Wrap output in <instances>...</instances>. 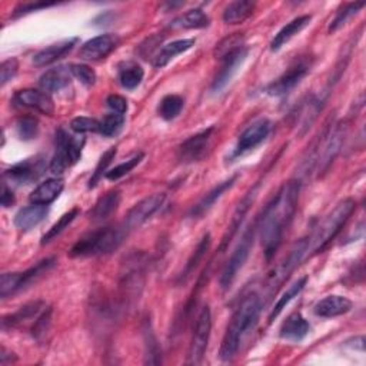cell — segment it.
Listing matches in <instances>:
<instances>
[{
  "label": "cell",
  "mask_w": 366,
  "mask_h": 366,
  "mask_svg": "<svg viewBox=\"0 0 366 366\" xmlns=\"http://www.w3.org/2000/svg\"><path fill=\"white\" fill-rule=\"evenodd\" d=\"M301 182L292 179L279 189L258 217V231L261 232V241L266 261L279 249L285 231H287L292 219L298 207Z\"/></svg>",
  "instance_id": "cell-1"
},
{
  "label": "cell",
  "mask_w": 366,
  "mask_h": 366,
  "mask_svg": "<svg viewBox=\"0 0 366 366\" xmlns=\"http://www.w3.org/2000/svg\"><path fill=\"white\" fill-rule=\"evenodd\" d=\"M261 311H262V299L259 298V295L249 294L242 299L241 305L238 307L236 312L234 314L228 325V329L225 332V336L221 345V350H219V355H221L222 360L228 362L235 358V355L239 350L242 339L258 324Z\"/></svg>",
  "instance_id": "cell-2"
},
{
  "label": "cell",
  "mask_w": 366,
  "mask_h": 366,
  "mask_svg": "<svg viewBox=\"0 0 366 366\" xmlns=\"http://www.w3.org/2000/svg\"><path fill=\"white\" fill-rule=\"evenodd\" d=\"M127 232L123 227L120 228H101L88 235L82 236L69 251L70 258H91L99 255H108L116 251Z\"/></svg>",
  "instance_id": "cell-3"
},
{
  "label": "cell",
  "mask_w": 366,
  "mask_h": 366,
  "mask_svg": "<svg viewBox=\"0 0 366 366\" xmlns=\"http://www.w3.org/2000/svg\"><path fill=\"white\" fill-rule=\"evenodd\" d=\"M356 203L353 199H343L339 202L322 221V224L316 228L315 235L309 239V249L314 255L322 252L326 245L335 239V236L341 232L348 219L353 213Z\"/></svg>",
  "instance_id": "cell-4"
},
{
  "label": "cell",
  "mask_w": 366,
  "mask_h": 366,
  "mask_svg": "<svg viewBox=\"0 0 366 366\" xmlns=\"http://www.w3.org/2000/svg\"><path fill=\"white\" fill-rule=\"evenodd\" d=\"M308 249H309V239L308 238L299 239L294 246L290 248L287 255L268 273L265 280V290L268 298H272L279 290V287L286 282V279L292 275V272L298 268V265L304 259Z\"/></svg>",
  "instance_id": "cell-5"
},
{
  "label": "cell",
  "mask_w": 366,
  "mask_h": 366,
  "mask_svg": "<svg viewBox=\"0 0 366 366\" xmlns=\"http://www.w3.org/2000/svg\"><path fill=\"white\" fill-rule=\"evenodd\" d=\"M85 139L73 137L63 129L56 135V154L50 162V172L60 175L72 165H75L82 156Z\"/></svg>",
  "instance_id": "cell-6"
},
{
  "label": "cell",
  "mask_w": 366,
  "mask_h": 366,
  "mask_svg": "<svg viewBox=\"0 0 366 366\" xmlns=\"http://www.w3.org/2000/svg\"><path fill=\"white\" fill-rule=\"evenodd\" d=\"M256 231H258V219L255 221V224L244 234L241 242L238 244L236 249L234 251V253L231 255L227 266L222 270V275H221V279H219V283H221V287L224 290H228L232 286V283L236 279L239 270L246 263V261L249 258V253H251V249L253 246Z\"/></svg>",
  "instance_id": "cell-7"
},
{
  "label": "cell",
  "mask_w": 366,
  "mask_h": 366,
  "mask_svg": "<svg viewBox=\"0 0 366 366\" xmlns=\"http://www.w3.org/2000/svg\"><path fill=\"white\" fill-rule=\"evenodd\" d=\"M346 130H348V126L346 123H338L335 125L333 127L331 126L325 133L324 136L321 137L319 140V156H318V172H319V176L325 175L331 165L333 164V161L336 159V156L339 155L341 149H342V144H343V140H345V136H346Z\"/></svg>",
  "instance_id": "cell-8"
},
{
  "label": "cell",
  "mask_w": 366,
  "mask_h": 366,
  "mask_svg": "<svg viewBox=\"0 0 366 366\" xmlns=\"http://www.w3.org/2000/svg\"><path fill=\"white\" fill-rule=\"evenodd\" d=\"M143 273H144V261L142 253H133L126 258L122 265L120 273V286L126 301L135 299L140 295L143 287Z\"/></svg>",
  "instance_id": "cell-9"
},
{
  "label": "cell",
  "mask_w": 366,
  "mask_h": 366,
  "mask_svg": "<svg viewBox=\"0 0 366 366\" xmlns=\"http://www.w3.org/2000/svg\"><path fill=\"white\" fill-rule=\"evenodd\" d=\"M210 331H212V314L209 307H205L196 321L190 346H189V353H188V363L189 365H199L205 356V352L207 349L209 338H210Z\"/></svg>",
  "instance_id": "cell-10"
},
{
  "label": "cell",
  "mask_w": 366,
  "mask_h": 366,
  "mask_svg": "<svg viewBox=\"0 0 366 366\" xmlns=\"http://www.w3.org/2000/svg\"><path fill=\"white\" fill-rule=\"evenodd\" d=\"M164 202H165V195L155 193L136 203L126 215L125 224H123V228L126 229V232L129 234L130 231L142 227L146 221H149V219L162 207Z\"/></svg>",
  "instance_id": "cell-11"
},
{
  "label": "cell",
  "mask_w": 366,
  "mask_h": 366,
  "mask_svg": "<svg viewBox=\"0 0 366 366\" xmlns=\"http://www.w3.org/2000/svg\"><path fill=\"white\" fill-rule=\"evenodd\" d=\"M213 132L215 127L210 126L186 139L178 148L179 161L183 164H193L202 161L210 148Z\"/></svg>",
  "instance_id": "cell-12"
},
{
  "label": "cell",
  "mask_w": 366,
  "mask_h": 366,
  "mask_svg": "<svg viewBox=\"0 0 366 366\" xmlns=\"http://www.w3.org/2000/svg\"><path fill=\"white\" fill-rule=\"evenodd\" d=\"M309 70H311V62H308L307 59H301L299 62H295L280 78H278L266 88V93L270 96L286 95L297 85L301 84V81L308 75Z\"/></svg>",
  "instance_id": "cell-13"
},
{
  "label": "cell",
  "mask_w": 366,
  "mask_h": 366,
  "mask_svg": "<svg viewBox=\"0 0 366 366\" xmlns=\"http://www.w3.org/2000/svg\"><path fill=\"white\" fill-rule=\"evenodd\" d=\"M46 171L45 158L35 156L26 161H22L5 172V178L16 185H29L38 181Z\"/></svg>",
  "instance_id": "cell-14"
},
{
  "label": "cell",
  "mask_w": 366,
  "mask_h": 366,
  "mask_svg": "<svg viewBox=\"0 0 366 366\" xmlns=\"http://www.w3.org/2000/svg\"><path fill=\"white\" fill-rule=\"evenodd\" d=\"M272 129V123L268 119H259L248 126L244 133L239 136L238 144L235 148V156H241L261 144L269 135Z\"/></svg>",
  "instance_id": "cell-15"
},
{
  "label": "cell",
  "mask_w": 366,
  "mask_h": 366,
  "mask_svg": "<svg viewBox=\"0 0 366 366\" xmlns=\"http://www.w3.org/2000/svg\"><path fill=\"white\" fill-rule=\"evenodd\" d=\"M119 43H120V39L118 35H113V33L101 35L84 43V46L81 47L79 56L84 60H101L109 56L119 46Z\"/></svg>",
  "instance_id": "cell-16"
},
{
  "label": "cell",
  "mask_w": 366,
  "mask_h": 366,
  "mask_svg": "<svg viewBox=\"0 0 366 366\" xmlns=\"http://www.w3.org/2000/svg\"><path fill=\"white\" fill-rule=\"evenodd\" d=\"M246 56H248V49L244 46L222 59V67H221V70H219V73L212 84V92L217 93V92H221L224 88H227V85L232 81L238 67L245 62Z\"/></svg>",
  "instance_id": "cell-17"
},
{
  "label": "cell",
  "mask_w": 366,
  "mask_h": 366,
  "mask_svg": "<svg viewBox=\"0 0 366 366\" xmlns=\"http://www.w3.org/2000/svg\"><path fill=\"white\" fill-rule=\"evenodd\" d=\"M13 102L21 108L35 109L46 116H52L55 113V103L52 98L47 93L36 89H23L16 92Z\"/></svg>",
  "instance_id": "cell-18"
},
{
  "label": "cell",
  "mask_w": 366,
  "mask_h": 366,
  "mask_svg": "<svg viewBox=\"0 0 366 366\" xmlns=\"http://www.w3.org/2000/svg\"><path fill=\"white\" fill-rule=\"evenodd\" d=\"M256 189H258V186L253 188V189H251V190L244 196V199L241 200L238 209H236L235 213H234L232 221H231V224H229V227H228V231L225 232L221 245H219V253H224V252L227 251V248L229 246L231 241H232V239L235 238V235L238 234V231H239V228H241V225H242V222H244V219H245V216H246V213H248L251 205H252L253 200H255Z\"/></svg>",
  "instance_id": "cell-19"
},
{
  "label": "cell",
  "mask_w": 366,
  "mask_h": 366,
  "mask_svg": "<svg viewBox=\"0 0 366 366\" xmlns=\"http://www.w3.org/2000/svg\"><path fill=\"white\" fill-rule=\"evenodd\" d=\"M78 42H79L78 38H70V39L62 40L59 43H55V45H50V46L42 49L40 52H38L33 56V64L38 67H43V66L57 62L59 59L69 55L73 50V47L76 46Z\"/></svg>",
  "instance_id": "cell-20"
},
{
  "label": "cell",
  "mask_w": 366,
  "mask_h": 366,
  "mask_svg": "<svg viewBox=\"0 0 366 366\" xmlns=\"http://www.w3.org/2000/svg\"><path fill=\"white\" fill-rule=\"evenodd\" d=\"M311 332L309 322L299 314L295 312L286 318L280 328V338L290 342H301Z\"/></svg>",
  "instance_id": "cell-21"
},
{
  "label": "cell",
  "mask_w": 366,
  "mask_h": 366,
  "mask_svg": "<svg viewBox=\"0 0 366 366\" xmlns=\"http://www.w3.org/2000/svg\"><path fill=\"white\" fill-rule=\"evenodd\" d=\"M352 307L353 304L348 298L341 295H331L319 301L315 305L314 311L321 318H336L348 314L352 309Z\"/></svg>",
  "instance_id": "cell-22"
},
{
  "label": "cell",
  "mask_w": 366,
  "mask_h": 366,
  "mask_svg": "<svg viewBox=\"0 0 366 366\" xmlns=\"http://www.w3.org/2000/svg\"><path fill=\"white\" fill-rule=\"evenodd\" d=\"M72 70L67 66H57L52 67L47 72H45L40 76V86L46 92H59L69 86L72 81Z\"/></svg>",
  "instance_id": "cell-23"
},
{
  "label": "cell",
  "mask_w": 366,
  "mask_h": 366,
  "mask_svg": "<svg viewBox=\"0 0 366 366\" xmlns=\"http://www.w3.org/2000/svg\"><path fill=\"white\" fill-rule=\"evenodd\" d=\"M46 309V304L42 301H35L30 304H26L25 307H22L18 312L8 315L2 319V329L6 331L9 328H16L33 318H39L40 314Z\"/></svg>",
  "instance_id": "cell-24"
},
{
  "label": "cell",
  "mask_w": 366,
  "mask_h": 366,
  "mask_svg": "<svg viewBox=\"0 0 366 366\" xmlns=\"http://www.w3.org/2000/svg\"><path fill=\"white\" fill-rule=\"evenodd\" d=\"M49 209L45 205H32L21 209L15 216V225L21 231H30L46 217Z\"/></svg>",
  "instance_id": "cell-25"
},
{
  "label": "cell",
  "mask_w": 366,
  "mask_h": 366,
  "mask_svg": "<svg viewBox=\"0 0 366 366\" xmlns=\"http://www.w3.org/2000/svg\"><path fill=\"white\" fill-rule=\"evenodd\" d=\"M312 18L305 15V16H299L297 19H294L292 22H289L286 26H283L278 35H275V38L270 42V50L272 52H278L282 46H285L292 38H295L298 33H301L307 26H309Z\"/></svg>",
  "instance_id": "cell-26"
},
{
  "label": "cell",
  "mask_w": 366,
  "mask_h": 366,
  "mask_svg": "<svg viewBox=\"0 0 366 366\" xmlns=\"http://www.w3.org/2000/svg\"><path fill=\"white\" fill-rule=\"evenodd\" d=\"M119 205H120V192L110 190L95 203V206L89 212V217L93 222L105 221V219H108L112 213L116 212Z\"/></svg>",
  "instance_id": "cell-27"
},
{
  "label": "cell",
  "mask_w": 366,
  "mask_h": 366,
  "mask_svg": "<svg viewBox=\"0 0 366 366\" xmlns=\"http://www.w3.org/2000/svg\"><path fill=\"white\" fill-rule=\"evenodd\" d=\"M63 188H64V182L62 179H57V178L47 179L46 182L40 183L32 192L30 202L33 205H45V206H47L55 199H57V196L62 193Z\"/></svg>",
  "instance_id": "cell-28"
},
{
  "label": "cell",
  "mask_w": 366,
  "mask_h": 366,
  "mask_svg": "<svg viewBox=\"0 0 366 366\" xmlns=\"http://www.w3.org/2000/svg\"><path fill=\"white\" fill-rule=\"evenodd\" d=\"M236 179H238V176H232V178H229L228 181H225V182H222V183H219L217 186H215V188H213L206 196H203L202 200L192 209L190 215H192L193 217H199V216L205 215V213L215 205V202H216L217 199H221L222 195H224L228 189H231V188L235 185Z\"/></svg>",
  "instance_id": "cell-29"
},
{
  "label": "cell",
  "mask_w": 366,
  "mask_h": 366,
  "mask_svg": "<svg viewBox=\"0 0 366 366\" xmlns=\"http://www.w3.org/2000/svg\"><path fill=\"white\" fill-rule=\"evenodd\" d=\"M256 4L251 0H236L227 6L224 12V21L228 25H241L244 23L255 11Z\"/></svg>",
  "instance_id": "cell-30"
},
{
  "label": "cell",
  "mask_w": 366,
  "mask_h": 366,
  "mask_svg": "<svg viewBox=\"0 0 366 366\" xmlns=\"http://www.w3.org/2000/svg\"><path fill=\"white\" fill-rule=\"evenodd\" d=\"M193 45H195V39H181V40H175V42L165 45L161 49V52L156 55V57L154 60V66L156 69L166 66L172 59H175L178 55L189 50Z\"/></svg>",
  "instance_id": "cell-31"
},
{
  "label": "cell",
  "mask_w": 366,
  "mask_h": 366,
  "mask_svg": "<svg viewBox=\"0 0 366 366\" xmlns=\"http://www.w3.org/2000/svg\"><path fill=\"white\" fill-rule=\"evenodd\" d=\"M307 282H308V276H302V278H299L297 282H294L286 289L285 294L278 299V302L275 304L273 309L270 311V315L268 318L269 324H272L282 314V311L290 304L292 299L297 298L301 294V292L304 290V287L307 286Z\"/></svg>",
  "instance_id": "cell-32"
},
{
  "label": "cell",
  "mask_w": 366,
  "mask_h": 366,
  "mask_svg": "<svg viewBox=\"0 0 366 366\" xmlns=\"http://www.w3.org/2000/svg\"><path fill=\"white\" fill-rule=\"evenodd\" d=\"M55 265H56V259H55V258H47V259H43V261L38 262L35 266L29 268V269L25 270L23 273H19L18 292L26 289L28 286H30L32 283H35L36 280H39V279H40L45 273H47Z\"/></svg>",
  "instance_id": "cell-33"
},
{
  "label": "cell",
  "mask_w": 366,
  "mask_h": 366,
  "mask_svg": "<svg viewBox=\"0 0 366 366\" xmlns=\"http://www.w3.org/2000/svg\"><path fill=\"white\" fill-rule=\"evenodd\" d=\"M210 19L202 9H192L185 15L176 18L171 26L176 29H203L207 28Z\"/></svg>",
  "instance_id": "cell-34"
},
{
  "label": "cell",
  "mask_w": 366,
  "mask_h": 366,
  "mask_svg": "<svg viewBox=\"0 0 366 366\" xmlns=\"http://www.w3.org/2000/svg\"><path fill=\"white\" fill-rule=\"evenodd\" d=\"M143 76H144L143 69L135 62L123 63L119 67V82L125 89H129V91L136 89L142 84Z\"/></svg>",
  "instance_id": "cell-35"
},
{
  "label": "cell",
  "mask_w": 366,
  "mask_h": 366,
  "mask_svg": "<svg viewBox=\"0 0 366 366\" xmlns=\"http://www.w3.org/2000/svg\"><path fill=\"white\" fill-rule=\"evenodd\" d=\"M144 346H146V359H144V363L148 365H158L161 363V348L158 345V341H156V336L151 328V324L146 322L144 324Z\"/></svg>",
  "instance_id": "cell-36"
},
{
  "label": "cell",
  "mask_w": 366,
  "mask_h": 366,
  "mask_svg": "<svg viewBox=\"0 0 366 366\" xmlns=\"http://www.w3.org/2000/svg\"><path fill=\"white\" fill-rule=\"evenodd\" d=\"M209 246H210V235L206 234V235L202 238V241L199 242L198 248L193 251L192 256L189 258V261H188V263H186V266H185V269H183L181 278H179V282H183V283H185V282L188 280V278L193 273V270L198 268V265H199L200 261L203 259V256H205V253L207 252Z\"/></svg>",
  "instance_id": "cell-37"
},
{
  "label": "cell",
  "mask_w": 366,
  "mask_h": 366,
  "mask_svg": "<svg viewBox=\"0 0 366 366\" xmlns=\"http://www.w3.org/2000/svg\"><path fill=\"white\" fill-rule=\"evenodd\" d=\"M79 213H81V210H79L78 207H73L72 210L66 212V213L59 219V221L45 234V236L42 238V245L49 244L52 239H55L57 235H60L73 221H75V219L79 216Z\"/></svg>",
  "instance_id": "cell-38"
},
{
  "label": "cell",
  "mask_w": 366,
  "mask_h": 366,
  "mask_svg": "<svg viewBox=\"0 0 366 366\" xmlns=\"http://www.w3.org/2000/svg\"><path fill=\"white\" fill-rule=\"evenodd\" d=\"M182 109H183V99L176 95H168L161 101L158 112L161 118H164L165 120H172L182 112Z\"/></svg>",
  "instance_id": "cell-39"
},
{
  "label": "cell",
  "mask_w": 366,
  "mask_h": 366,
  "mask_svg": "<svg viewBox=\"0 0 366 366\" xmlns=\"http://www.w3.org/2000/svg\"><path fill=\"white\" fill-rule=\"evenodd\" d=\"M241 47H244V36H242V33H234L216 45L215 56H216V59L222 60L224 57H227L228 55H231L232 52H235Z\"/></svg>",
  "instance_id": "cell-40"
},
{
  "label": "cell",
  "mask_w": 366,
  "mask_h": 366,
  "mask_svg": "<svg viewBox=\"0 0 366 366\" xmlns=\"http://www.w3.org/2000/svg\"><path fill=\"white\" fill-rule=\"evenodd\" d=\"M322 99L318 98H311L304 106H302V120H301V127H302V135L311 127V125L315 122L318 113L322 110Z\"/></svg>",
  "instance_id": "cell-41"
},
{
  "label": "cell",
  "mask_w": 366,
  "mask_h": 366,
  "mask_svg": "<svg viewBox=\"0 0 366 366\" xmlns=\"http://www.w3.org/2000/svg\"><path fill=\"white\" fill-rule=\"evenodd\" d=\"M16 132L22 140H32L39 133V122L33 116H22L16 120Z\"/></svg>",
  "instance_id": "cell-42"
},
{
  "label": "cell",
  "mask_w": 366,
  "mask_h": 366,
  "mask_svg": "<svg viewBox=\"0 0 366 366\" xmlns=\"http://www.w3.org/2000/svg\"><path fill=\"white\" fill-rule=\"evenodd\" d=\"M125 125V116L119 113H110L106 115L101 122H99V133H102L106 137H112L118 135Z\"/></svg>",
  "instance_id": "cell-43"
},
{
  "label": "cell",
  "mask_w": 366,
  "mask_h": 366,
  "mask_svg": "<svg viewBox=\"0 0 366 366\" xmlns=\"http://www.w3.org/2000/svg\"><path fill=\"white\" fill-rule=\"evenodd\" d=\"M365 6L363 2L359 4H348L345 5L336 15V18L332 21V23L329 25V32H336L338 29H341L343 25H346V22L349 19H352L355 15H358V12Z\"/></svg>",
  "instance_id": "cell-44"
},
{
  "label": "cell",
  "mask_w": 366,
  "mask_h": 366,
  "mask_svg": "<svg viewBox=\"0 0 366 366\" xmlns=\"http://www.w3.org/2000/svg\"><path fill=\"white\" fill-rule=\"evenodd\" d=\"M143 154L140 152V154H137V155H135L132 159H129V161H126V162H123V164H120V165H118L116 168H113L112 171H109V172H106V178L109 179V181H118V179H120V178H123L125 175H127L132 169H135L140 162H142V159H143Z\"/></svg>",
  "instance_id": "cell-45"
},
{
  "label": "cell",
  "mask_w": 366,
  "mask_h": 366,
  "mask_svg": "<svg viewBox=\"0 0 366 366\" xmlns=\"http://www.w3.org/2000/svg\"><path fill=\"white\" fill-rule=\"evenodd\" d=\"M72 70V75L78 78L84 85L92 86L96 82V73L92 67L84 63H73L69 66Z\"/></svg>",
  "instance_id": "cell-46"
},
{
  "label": "cell",
  "mask_w": 366,
  "mask_h": 366,
  "mask_svg": "<svg viewBox=\"0 0 366 366\" xmlns=\"http://www.w3.org/2000/svg\"><path fill=\"white\" fill-rule=\"evenodd\" d=\"M115 155H116V148H110L109 151H106L103 154V156L101 158V161H99L98 166L95 168V172H93V175H92V178L89 181V188H95L99 183V181L102 179L103 173L106 175V169H108L109 164L113 161Z\"/></svg>",
  "instance_id": "cell-47"
},
{
  "label": "cell",
  "mask_w": 366,
  "mask_h": 366,
  "mask_svg": "<svg viewBox=\"0 0 366 366\" xmlns=\"http://www.w3.org/2000/svg\"><path fill=\"white\" fill-rule=\"evenodd\" d=\"M19 273H4L0 278V297L6 299L15 294H18Z\"/></svg>",
  "instance_id": "cell-48"
},
{
  "label": "cell",
  "mask_w": 366,
  "mask_h": 366,
  "mask_svg": "<svg viewBox=\"0 0 366 366\" xmlns=\"http://www.w3.org/2000/svg\"><path fill=\"white\" fill-rule=\"evenodd\" d=\"M50 322H52V309L47 308L45 309L40 316L35 321V325L32 328V336L38 341H40L49 331L50 328Z\"/></svg>",
  "instance_id": "cell-49"
},
{
  "label": "cell",
  "mask_w": 366,
  "mask_h": 366,
  "mask_svg": "<svg viewBox=\"0 0 366 366\" xmlns=\"http://www.w3.org/2000/svg\"><path fill=\"white\" fill-rule=\"evenodd\" d=\"M70 129L76 133H86V132H99V122L92 118L79 116L70 122Z\"/></svg>",
  "instance_id": "cell-50"
},
{
  "label": "cell",
  "mask_w": 366,
  "mask_h": 366,
  "mask_svg": "<svg viewBox=\"0 0 366 366\" xmlns=\"http://www.w3.org/2000/svg\"><path fill=\"white\" fill-rule=\"evenodd\" d=\"M19 69V62L16 57H11L0 64V84L5 86L9 81H12Z\"/></svg>",
  "instance_id": "cell-51"
},
{
  "label": "cell",
  "mask_w": 366,
  "mask_h": 366,
  "mask_svg": "<svg viewBox=\"0 0 366 366\" xmlns=\"http://www.w3.org/2000/svg\"><path fill=\"white\" fill-rule=\"evenodd\" d=\"M106 105L113 110V113L123 115L127 112V101L120 95H110L106 99Z\"/></svg>",
  "instance_id": "cell-52"
},
{
  "label": "cell",
  "mask_w": 366,
  "mask_h": 366,
  "mask_svg": "<svg viewBox=\"0 0 366 366\" xmlns=\"http://www.w3.org/2000/svg\"><path fill=\"white\" fill-rule=\"evenodd\" d=\"M56 4H47V2H36V4H25V5H21L16 11H15V18L18 16H22V15H26V13H30V12H36V11H40V9H45V8H50V6H55Z\"/></svg>",
  "instance_id": "cell-53"
},
{
  "label": "cell",
  "mask_w": 366,
  "mask_h": 366,
  "mask_svg": "<svg viewBox=\"0 0 366 366\" xmlns=\"http://www.w3.org/2000/svg\"><path fill=\"white\" fill-rule=\"evenodd\" d=\"M15 203V196L12 189L8 188L6 183H4V190H2V206L4 207H11Z\"/></svg>",
  "instance_id": "cell-54"
},
{
  "label": "cell",
  "mask_w": 366,
  "mask_h": 366,
  "mask_svg": "<svg viewBox=\"0 0 366 366\" xmlns=\"http://www.w3.org/2000/svg\"><path fill=\"white\" fill-rule=\"evenodd\" d=\"M18 360V356L13 352H9L5 346H2V353H0V363L6 365V363H12Z\"/></svg>",
  "instance_id": "cell-55"
}]
</instances>
